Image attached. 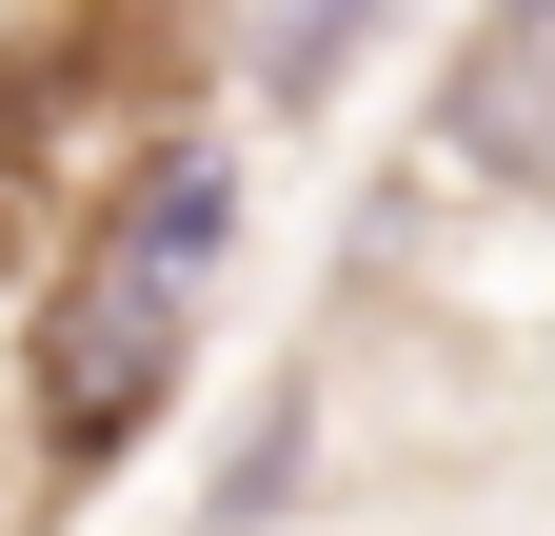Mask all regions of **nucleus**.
Returning <instances> with one entry per match:
<instances>
[{
    "instance_id": "nucleus-1",
    "label": "nucleus",
    "mask_w": 555,
    "mask_h": 536,
    "mask_svg": "<svg viewBox=\"0 0 555 536\" xmlns=\"http://www.w3.org/2000/svg\"><path fill=\"white\" fill-rule=\"evenodd\" d=\"M179 318H198V298H159L139 258H100V279L40 318V437L80 457V477H100L139 418H159V378H179Z\"/></svg>"
},
{
    "instance_id": "nucleus-2",
    "label": "nucleus",
    "mask_w": 555,
    "mask_h": 536,
    "mask_svg": "<svg viewBox=\"0 0 555 536\" xmlns=\"http://www.w3.org/2000/svg\"><path fill=\"white\" fill-rule=\"evenodd\" d=\"M219 239H238V159H219V140H179L159 179H139V219H119V258H139L159 298H198V279H219Z\"/></svg>"
}]
</instances>
